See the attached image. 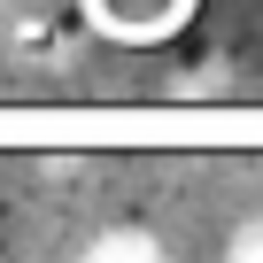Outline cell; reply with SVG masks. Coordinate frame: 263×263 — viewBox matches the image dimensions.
<instances>
[{
  "label": "cell",
  "mask_w": 263,
  "mask_h": 263,
  "mask_svg": "<svg viewBox=\"0 0 263 263\" xmlns=\"http://www.w3.org/2000/svg\"><path fill=\"white\" fill-rule=\"evenodd\" d=\"M78 263H163V240L147 224H108V232H93V248Z\"/></svg>",
  "instance_id": "6da1fadb"
},
{
  "label": "cell",
  "mask_w": 263,
  "mask_h": 263,
  "mask_svg": "<svg viewBox=\"0 0 263 263\" xmlns=\"http://www.w3.org/2000/svg\"><path fill=\"white\" fill-rule=\"evenodd\" d=\"M232 263H263V224H240L232 232Z\"/></svg>",
  "instance_id": "7a4b0ae2"
}]
</instances>
